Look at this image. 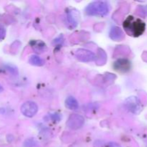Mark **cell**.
Segmentation results:
<instances>
[{"label":"cell","mask_w":147,"mask_h":147,"mask_svg":"<svg viewBox=\"0 0 147 147\" xmlns=\"http://www.w3.org/2000/svg\"><path fill=\"white\" fill-rule=\"evenodd\" d=\"M123 28L127 34L132 37H139L145 31L146 24L144 22L133 16H129L123 22Z\"/></svg>","instance_id":"obj_1"},{"label":"cell","mask_w":147,"mask_h":147,"mask_svg":"<svg viewBox=\"0 0 147 147\" xmlns=\"http://www.w3.org/2000/svg\"><path fill=\"white\" fill-rule=\"evenodd\" d=\"M110 6L109 3L103 1H96L90 3L86 7L85 11L89 16H100L103 17L109 14Z\"/></svg>","instance_id":"obj_2"},{"label":"cell","mask_w":147,"mask_h":147,"mask_svg":"<svg viewBox=\"0 0 147 147\" xmlns=\"http://www.w3.org/2000/svg\"><path fill=\"white\" fill-rule=\"evenodd\" d=\"M84 123L85 119L83 118V116H82L81 115L74 113L69 116L66 124L69 129H72V130H77V129H80L84 125Z\"/></svg>","instance_id":"obj_3"},{"label":"cell","mask_w":147,"mask_h":147,"mask_svg":"<svg viewBox=\"0 0 147 147\" xmlns=\"http://www.w3.org/2000/svg\"><path fill=\"white\" fill-rule=\"evenodd\" d=\"M38 111V106L37 103L33 101H27L21 106V112L24 116L32 118L36 115Z\"/></svg>","instance_id":"obj_4"},{"label":"cell","mask_w":147,"mask_h":147,"mask_svg":"<svg viewBox=\"0 0 147 147\" xmlns=\"http://www.w3.org/2000/svg\"><path fill=\"white\" fill-rule=\"evenodd\" d=\"M76 58L79 61L84 62V63H88V62H91L96 60V55L91 51L86 49L80 48L76 50L75 53Z\"/></svg>","instance_id":"obj_5"},{"label":"cell","mask_w":147,"mask_h":147,"mask_svg":"<svg viewBox=\"0 0 147 147\" xmlns=\"http://www.w3.org/2000/svg\"><path fill=\"white\" fill-rule=\"evenodd\" d=\"M126 106L131 113L138 114L142 111V103L140 100L136 96H131L126 100Z\"/></svg>","instance_id":"obj_6"},{"label":"cell","mask_w":147,"mask_h":147,"mask_svg":"<svg viewBox=\"0 0 147 147\" xmlns=\"http://www.w3.org/2000/svg\"><path fill=\"white\" fill-rule=\"evenodd\" d=\"M115 70L121 73H126L131 69V63L129 60L125 58H121L116 60L114 63Z\"/></svg>","instance_id":"obj_7"},{"label":"cell","mask_w":147,"mask_h":147,"mask_svg":"<svg viewBox=\"0 0 147 147\" xmlns=\"http://www.w3.org/2000/svg\"><path fill=\"white\" fill-rule=\"evenodd\" d=\"M109 37L111 40L114 41H121L125 37V34L123 33V30L120 27L117 26H114L111 30L109 33Z\"/></svg>","instance_id":"obj_8"},{"label":"cell","mask_w":147,"mask_h":147,"mask_svg":"<svg viewBox=\"0 0 147 147\" xmlns=\"http://www.w3.org/2000/svg\"><path fill=\"white\" fill-rule=\"evenodd\" d=\"M65 22L67 27L68 28H70V30L75 28L78 24V22L76 20V16L74 15V14L72 11L67 12L65 16Z\"/></svg>","instance_id":"obj_9"},{"label":"cell","mask_w":147,"mask_h":147,"mask_svg":"<svg viewBox=\"0 0 147 147\" xmlns=\"http://www.w3.org/2000/svg\"><path fill=\"white\" fill-rule=\"evenodd\" d=\"M65 105V107L70 110H76L79 107L78 102L73 96H69L66 98Z\"/></svg>","instance_id":"obj_10"},{"label":"cell","mask_w":147,"mask_h":147,"mask_svg":"<svg viewBox=\"0 0 147 147\" xmlns=\"http://www.w3.org/2000/svg\"><path fill=\"white\" fill-rule=\"evenodd\" d=\"M32 47L33 50L37 52V53H42L45 50L46 45L43 42L40 41V40H39V41H32Z\"/></svg>","instance_id":"obj_11"},{"label":"cell","mask_w":147,"mask_h":147,"mask_svg":"<svg viewBox=\"0 0 147 147\" xmlns=\"http://www.w3.org/2000/svg\"><path fill=\"white\" fill-rule=\"evenodd\" d=\"M29 63L30 64L34 66H42L45 65V61L36 55H33L29 59Z\"/></svg>","instance_id":"obj_12"},{"label":"cell","mask_w":147,"mask_h":147,"mask_svg":"<svg viewBox=\"0 0 147 147\" xmlns=\"http://www.w3.org/2000/svg\"><path fill=\"white\" fill-rule=\"evenodd\" d=\"M6 30L5 28L2 26H0V40H2L5 37Z\"/></svg>","instance_id":"obj_13"},{"label":"cell","mask_w":147,"mask_h":147,"mask_svg":"<svg viewBox=\"0 0 147 147\" xmlns=\"http://www.w3.org/2000/svg\"><path fill=\"white\" fill-rule=\"evenodd\" d=\"M52 119L54 121H59L60 120V115L57 114V113H55L54 115H52Z\"/></svg>","instance_id":"obj_14"},{"label":"cell","mask_w":147,"mask_h":147,"mask_svg":"<svg viewBox=\"0 0 147 147\" xmlns=\"http://www.w3.org/2000/svg\"><path fill=\"white\" fill-rule=\"evenodd\" d=\"M142 10H143V11L144 12V14L147 15V5L144 6V7H142Z\"/></svg>","instance_id":"obj_15"},{"label":"cell","mask_w":147,"mask_h":147,"mask_svg":"<svg viewBox=\"0 0 147 147\" xmlns=\"http://www.w3.org/2000/svg\"><path fill=\"white\" fill-rule=\"evenodd\" d=\"M3 90H4V88H3L2 86H1V85L0 84V93H1V92H2Z\"/></svg>","instance_id":"obj_16"}]
</instances>
